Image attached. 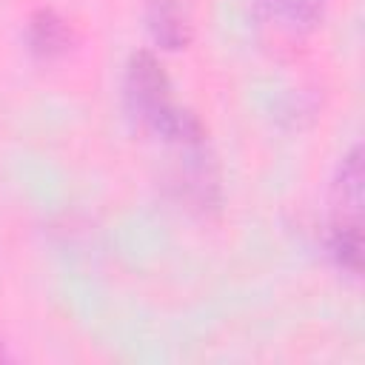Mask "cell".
I'll use <instances>...</instances> for the list:
<instances>
[{"label":"cell","instance_id":"4","mask_svg":"<svg viewBox=\"0 0 365 365\" xmlns=\"http://www.w3.org/2000/svg\"><path fill=\"white\" fill-rule=\"evenodd\" d=\"M331 0H254V29L265 48L294 51L325 20Z\"/></svg>","mask_w":365,"mask_h":365},{"label":"cell","instance_id":"5","mask_svg":"<svg viewBox=\"0 0 365 365\" xmlns=\"http://www.w3.org/2000/svg\"><path fill=\"white\" fill-rule=\"evenodd\" d=\"M23 43H26V51L34 60L54 63V60H63L77 46V29L60 9L37 6L26 17Z\"/></svg>","mask_w":365,"mask_h":365},{"label":"cell","instance_id":"2","mask_svg":"<svg viewBox=\"0 0 365 365\" xmlns=\"http://www.w3.org/2000/svg\"><path fill=\"white\" fill-rule=\"evenodd\" d=\"M362 145L354 143L342 157L331 180L328 191V257L331 262L348 274H362Z\"/></svg>","mask_w":365,"mask_h":365},{"label":"cell","instance_id":"7","mask_svg":"<svg viewBox=\"0 0 365 365\" xmlns=\"http://www.w3.org/2000/svg\"><path fill=\"white\" fill-rule=\"evenodd\" d=\"M11 359V354H9V348H6V342L0 339V362H9Z\"/></svg>","mask_w":365,"mask_h":365},{"label":"cell","instance_id":"1","mask_svg":"<svg viewBox=\"0 0 365 365\" xmlns=\"http://www.w3.org/2000/svg\"><path fill=\"white\" fill-rule=\"evenodd\" d=\"M123 111L131 125L165 145L205 137L208 128L194 108L177 100L174 83L151 48H137L123 66Z\"/></svg>","mask_w":365,"mask_h":365},{"label":"cell","instance_id":"3","mask_svg":"<svg viewBox=\"0 0 365 365\" xmlns=\"http://www.w3.org/2000/svg\"><path fill=\"white\" fill-rule=\"evenodd\" d=\"M168 163V191L194 214H211L222 202V174L208 134L185 143H174Z\"/></svg>","mask_w":365,"mask_h":365},{"label":"cell","instance_id":"6","mask_svg":"<svg viewBox=\"0 0 365 365\" xmlns=\"http://www.w3.org/2000/svg\"><path fill=\"white\" fill-rule=\"evenodd\" d=\"M143 20L160 51H182L194 40V14L185 0H145Z\"/></svg>","mask_w":365,"mask_h":365}]
</instances>
